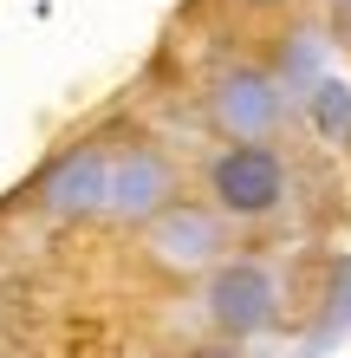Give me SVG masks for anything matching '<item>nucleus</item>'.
<instances>
[{
    "label": "nucleus",
    "instance_id": "obj_4",
    "mask_svg": "<svg viewBox=\"0 0 351 358\" xmlns=\"http://www.w3.org/2000/svg\"><path fill=\"white\" fill-rule=\"evenodd\" d=\"M143 241H150L156 267L202 280V273H209L221 255H234V222L221 215L209 196H202V202H195V196H176L150 228H143Z\"/></svg>",
    "mask_w": 351,
    "mask_h": 358
},
{
    "label": "nucleus",
    "instance_id": "obj_3",
    "mask_svg": "<svg viewBox=\"0 0 351 358\" xmlns=\"http://www.w3.org/2000/svg\"><path fill=\"white\" fill-rule=\"evenodd\" d=\"M286 78L267 66H221L209 78V124L221 143H274L286 131Z\"/></svg>",
    "mask_w": 351,
    "mask_h": 358
},
{
    "label": "nucleus",
    "instance_id": "obj_7",
    "mask_svg": "<svg viewBox=\"0 0 351 358\" xmlns=\"http://www.w3.org/2000/svg\"><path fill=\"white\" fill-rule=\"evenodd\" d=\"M306 124L325 143H351V85L345 78H313L306 85Z\"/></svg>",
    "mask_w": 351,
    "mask_h": 358
},
{
    "label": "nucleus",
    "instance_id": "obj_8",
    "mask_svg": "<svg viewBox=\"0 0 351 358\" xmlns=\"http://www.w3.org/2000/svg\"><path fill=\"white\" fill-rule=\"evenodd\" d=\"M332 33H338V46H351V0H332Z\"/></svg>",
    "mask_w": 351,
    "mask_h": 358
},
{
    "label": "nucleus",
    "instance_id": "obj_2",
    "mask_svg": "<svg viewBox=\"0 0 351 358\" xmlns=\"http://www.w3.org/2000/svg\"><path fill=\"white\" fill-rule=\"evenodd\" d=\"M202 320H209V332L228 339V345L274 339V332L286 326L280 273L260 255H221L209 273H202Z\"/></svg>",
    "mask_w": 351,
    "mask_h": 358
},
{
    "label": "nucleus",
    "instance_id": "obj_1",
    "mask_svg": "<svg viewBox=\"0 0 351 358\" xmlns=\"http://www.w3.org/2000/svg\"><path fill=\"white\" fill-rule=\"evenodd\" d=\"M202 196H209L234 228L280 222L293 208V163L274 143H221L202 163Z\"/></svg>",
    "mask_w": 351,
    "mask_h": 358
},
{
    "label": "nucleus",
    "instance_id": "obj_9",
    "mask_svg": "<svg viewBox=\"0 0 351 358\" xmlns=\"http://www.w3.org/2000/svg\"><path fill=\"white\" fill-rule=\"evenodd\" d=\"M247 7H293V0H247Z\"/></svg>",
    "mask_w": 351,
    "mask_h": 358
},
{
    "label": "nucleus",
    "instance_id": "obj_6",
    "mask_svg": "<svg viewBox=\"0 0 351 358\" xmlns=\"http://www.w3.org/2000/svg\"><path fill=\"white\" fill-rule=\"evenodd\" d=\"M105 196H111V150L105 143H78L39 176V208L59 222H78V215H105Z\"/></svg>",
    "mask_w": 351,
    "mask_h": 358
},
{
    "label": "nucleus",
    "instance_id": "obj_5",
    "mask_svg": "<svg viewBox=\"0 0 351 358\" xmlns=\"http://www.w3.org/2000/svg\"><path fill=\"white\" fill-rule=\"evenodd\" d=\"M176 196H182V176H176V163L163 157L156 143H124V150H111V196H105L111 222L150 228Z\"/></svg>",
    "mask_w": 351,
    "mask_h": 358
}]
</instances>
